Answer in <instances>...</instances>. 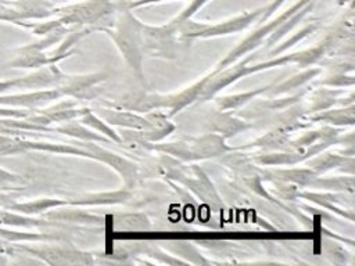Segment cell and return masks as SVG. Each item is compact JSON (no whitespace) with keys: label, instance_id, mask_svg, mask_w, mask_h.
<instances>
[{"label":"cell","instance_id":"cell-3","mask_svg":"<svg viewBox=\"0 0 355 266\" xmlns=\"http://www.w3.org/2000/svg\"><path fill=\"white\" fill-rule=\"evenodd\" d=\"M40 222L31 218L29 215L11 212L10 209H0V226L4 227H35L39 226Z\"/></svg>","mask_w":355,"mask_h":266},{"label":"cell","instance_id":"cell-7","mask_svg":"<svg viewBox=\"0 0 355 266\" xmlns=\"http://www.w3.org/2000/svg\"><path fill=\"white\" fill-rule=\"evenodd\" d=\"M11 89H26V86H25V76L24 78H17V79L0 80V94L8 91Z\"/></svg>","mask_w":355,"mask_h":266},{"label":"cell","instance_id":"cell-2","mask_svg":"<svg viewBox=\"0 0 355 266\" xmlns=\"http://www.w3.org/2000/svg\"><path fill=\"white\" fill-rule=\"evenodd\" d=\"M62 204H64V201H61V200L39 198V200H33V201H28V202H15V204L7 206V209L15 211L19 213H25V215H36V213L47 211L53 206H60Z\"/></svg>","mask_w":355,"mask_h":266},{"label":"cell","instance_id":"cell-9","mask_svg":"<svg viewBox=\"0 0 355 266\" xmlns=\"http://www.w3.org/2000/svg\"><path fill=\"white\" fill-rule=\"evenodd\" d=\"M47 1H61V0H47Z\"/></svg>","mask_w":355,"mask_h":266},{"label":"cell","instance_id":"cell-1","mask_svg":"<svg viewBox=\"0 0 355 266\" xmlns=\"http://www.w3.org/2000/svg\"><path fill=\"white\" fill-rule=\"evenodd\" d=\"M58 97L55 90H43V91H31V93H18V94H0V105L6 107H35L49 100Z\"/></svg>","mask_w":355,"mask_h":266},{"label":"cell","instance_id":"cell-6","mask_svg":"<svg viewBox=\"0 0 355 266\" xmlns=\"http://www.w3.org/2000/svg\"><path fill=\"white\" fill-rule=\"evenodd\" d=\"M28 115H29V111L25 108L0 105V118H25Z\"/></svg>","mask_w":355,"mask_h":266},{"label":"cell","instance_id":"cell-5","mask_svg":"<svg viewBox=\"0 0 355 266\" xmlns=\"http://www.w3.org/2000/svg\"><path fill=\"white\" fill-rule=\"evenodd\" d=\"M21 181L22 177L19 175H15L0 166V188H8L12 184H19Z\"/></svg>","mask_w":355,"mask_h":266},{"label":"cell","instance_id":"cell-4","mask_svg":"<svg viewBox=\"0 0 355 266\" xmlns=\"http://www.w3.org/2000/svg\"><path fill=\"white\" fill-rule=\"evenodd\" d=\"M0 238L8 242H18V241H39L44 238H50L46 234L40 233H29V231H19V230H12L11 227H4L0 226Z\"/></svg>","mask_w":355,"mask_h":266},{"label":"cell","instance_id":"cell-8","mask_svg":"<svg viewBox=\"0 0 355 266\" xmlns=\"http://www.w3.org/2000/svg\"><path fill=\"white\" fill-rule=\"evenodd\" d=\"M7 198H8V197H6L4 194H1V193H0V201H3V200H7Z\"/></svg>","mask_w":355,"mask_h":266}]
</instances>
